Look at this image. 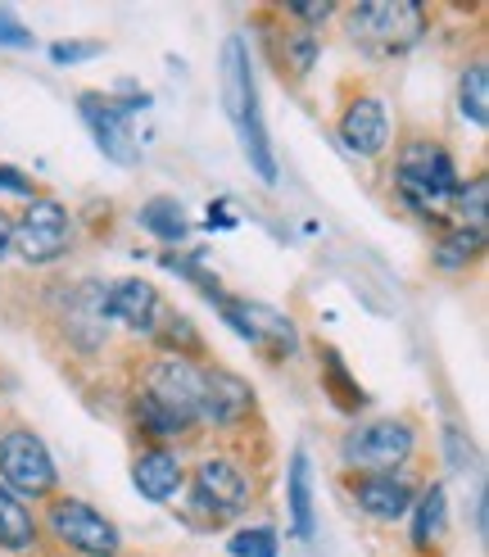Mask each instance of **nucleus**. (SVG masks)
I'll list each match as a JSON object with an SVG mask.
<instances>
[{"mask_svg":"<svg viewBox=\"0 0 489 557\" xmlns=\"http://www.w3.org/2000/svg\"><path fill=\"white\" fill-rule=\"evenodd\" d=\"M394 195L408 213H417L426 222H444L453 213V195L462 186L457 163L440 141H403L394 154Z\"/></svg>","mask_w":489,"mask_h":557,"instance_id":"obj_1","label":"nucleus"},{"mask_svg":"<svg viewBox=\"0 0 489 557\" xmlns=\"http://www.w3.org/2000/svg\"><path fill=\"white\" fill-rule=\"evenodd\" d=\"M223 104H227V119L240 136V150L250 159V169L267 186H277V154H272V141H267V123L259 109V82H254L244 37H227V46H223Z\"/></svg>","mask_w":489,"mask_h":557,"instance_id":"obj_2","label":"nucleus"},{"mask_svg":"<svg viewBox=\"0 0 489 557\" xmlns=\"http://www.w3.org/2000/svg\"><path fill=\"white\" fill-rule=\"evenodd\" d=\"M344 23H349V37L376 54H403L426 33V14L413 0H367V5H353Z\"/></svg>","mask_w":489,"mask_h":557,"instance_id":"obj_3","label":"nucleus"},{"mask_svg":"<svg viewBox=\"0 0 489 557\" xmlns=\"http://www.w3.org/2000/svg\"><path fill=\"white\" fill-rule=\"evenodd\" d=\"M250 508V476L231 458H204L190 476V512L204 525H227Z\"/></svg>","mask_w":489,"mask_h":557,"instance_id":"obj_4","label":"nucleus"},{"mask_svg":"<svg viewBox=\"0 0 489 557\" xmlns=\"http://www.w3.org/2000/svg\"><path fill=\"white\" fill-rule=\"evenodd\" d=\"M68 249H73L68 209L60 200H50V195H33V205L14 222V255L33 268H46V263H60Z\"/></svg>","mask_w":489,"mask_h":557,"instance_id":"obj_5","label":"nucleus"},{"mask_svg":"<svg viewBox=\"0 0 489 557\" xmlns=\"http://www.w3.org/2000/svg\"><path fill=\"white\" fill-rule=\"evenodd\" d=\"M54 481H60V471H54V458L37 431L14 426L0 435V485L14 490L27 504V498L54 494Z\"/></svg>","mask_w":489,"mask_h":557,"instance_id":"obj_6","label":"nucleus"},{"mask_svg":"<svg viewBox=\"0 0 489 557\" xmlns=\"http://www.w3.org/2000/svg\"><path fill=\"white\" fill-rule=\"evenodd\" d=\"M46 525H50V535L77 557H118L123 553L118 525L104 512H96L91 504H82V498H54L46 512Z\"/></svg>","mask_w":489,"mask_h":557,"instance_id":"obj_7","label":"nucleus"},{"mask_svg":"<svg viewBox=\"0 0 489 557\" xmlns=\"http://www.w3.org/2000/svg\"><path fill=\"white\" fill-rule=\"evenodd\" d=\"M417 449V435L403 417H386V422H367L353 426L340 440V458L353 471H399Z\"/></svg>","mask_w":489,"mask_h":557,"instance_id":"obj_8","label":"nucleus"},{"mask_svg":"<svg viewBox=\"0 0 489 557\" xmlns=\"http://www.w3.org/2000/svg\"><path fill=\"white\" fill-rule=\"evenodd\" d=\"M209 299L223 309L227 326L236 331L240 341H250L254 349H263L267 358H290L299 336H294V322L277 309H267V304H250V299H227L223 290H209Z\"/></svg>","mask_w":489,"mask_h":557,"instance_id":"obj_9","label":"nucleus"},{"mask_svg":"<svg viewBox=\"0 0 489 557\" xmlns=\"http://www.w3.org/2000/svg\"><path fill=\"white\" fill-rule=\"evenodd\" d=\"M77 109L87 119L91 136L104 159L114 163H136V141H131V114L146 109V96L141 100H114V96H100V91H82L77 96Z\"/></svg>","mask_w":489,"mask_h":557,"instance_id":"obj_10","label":"nucleus"},{"mask_svg":"<svg viewBox=\"0 0 489 557\" xmlns=\"http://www.w3.org/2000/svg\"><path fill=\"white\" fill-rule=\"evenodd\" d=\"M141 395L154 399L159 408H168L177 422H186V426L200 422V368L190 363V358L163 354L159 363H150Z\"/></svg>","mask_w":489,"mask_h":557,"instance_id":"obj_11","label":"nucleus"},{"mask_svg":"<svg viewBox=\"0 0 489 557\" xmlns=\"http://www.w3.org/2000/svg\"><path fill=\"white\" fill-rule=\"evenodd\" d=\"M349 494H353V504H359V512H367L372 521H399L413 508L417 485L408 471H353Z\"/></svg>","mask_w":489,"mask_h":557,"instance_id":"obj_12","label":"nucleus"},{"mask_svg":"<svg viewBox=\"0 0 489 557\" xmlns=\"http://www.w3.org/2000/svg\"><path fill=\"white\" fill-rule=\"evenodd\" d=\"M254 412V389L244 376L227 368H200V422L209 426H240Z\"/></svg>","mask_w":489,"mask_h":557,"instance_id":"obj_13","label":"nucleus"},{"mask_svg":"<svg viewBox=\"0 0 489 557\" xmlns=\"http://www.w3.org/2000/svg\"><path fill=\"white\" fill-rule=\"evenodd\" d=\"M100 309H104V318L123 322L127 331H146V336H154V326L163 318V299L146 276H123V282L100 286Z\"/></svg>","mask_w":489,"mask_h":557,"instance_id":"obj_14","label":"nucleus"},{"mask_svg":"<svg viewBox=\"0 0 489 557\" xmlns=\"http://www.w3.org/2000/svg\"><path fill=\"white\" fill-rule=\"evenodd\" d=\"M336 132H340V141H344L349 154L376 159V154H386V146H390V114H386V104H380L376 96H359V100L344 104Z\"/></svg>","mask_w":489,"mask_h":557,"instance_id":"obj_15","label":"nucleus"},{"mask_svg":"<svg viewBox=\"0 0 489 557\" xmlns=\"http://www.w3.org/2000/svg\"><path fill=\"white\" fill-rule=\"evenodd\" d=\"M131 485L141 490L150 504H168V498L186 485V471H181L177 454H168V449H146L141 458L131 462Z\"/></svg>","mask_w":489,"mask_h":557,"instance_id":"obj_16","label":"nucleus"},{"mask_svg":"<svg viewBox=\"0 0 489 557\" xmlns=\"http://www.w3.org/2000/svg\"><path fill=\"white\" fill-rule=\"evenodd\" d=\"M286 504H290L294 540L313 544V535H317V517H313V467H309V454H304V449H294V454H290V471H286Z\"/></svg>","mask_w":489,"mask_h":557,"instance_id":"obj_17","label":"nucleus"},{"mask_svg":"<svg viewBox=\"0 0 489 557\" xmlns=\"http://www.w3.org/2000/svg\"><path fill=\"white\" fill-rule=\"evenodd\" d=\"M37 544V517L14 490L0 485V553H27Z\"/></svg>","mask_w":489,"mask_h":557,"instance_id":"obj_18","label":"nucleus"},{"mask_svg":"<svg viewBox=\"0 0 489 557\" xmlns=\"http://www.w3.org/2000/svg\"><path fill=\"white\" fill-rule=\"evenodd\" d=\"M413 544L417 548H435L444 540V525H449V494L444 485H426L417 498H413Z\"/></svg>","mask_w":489,"mask_h":557,"instance_id":"obj_19","label":"nucleus"},{"mask_svg":"<svg viewBox=\"0 0 489 557\" xmlns=\"http://www.w3.org/2000/svg\"><path fill=\"white\" fill-rule=\"evenodd\" d=\"M136 222L163 245H181L190 236V218H186L181 200H173V195H154V200H146L141 213H136Z\"/></svg>","mask_w":489,"mask_h":557,"instance_id":"obj_20","label":"nucleus"},{"mask_svg":"<svg viewBox=\"0 0 489 557\" xmlns=\"http://www.w3.org/2000/svg\"><path fill=\"white\" fill-rule=\"evenodd\" d=\"M457 114L467 119L472 127H485L489 123V69L476 60L462 69L457 77Z\"/></svg>","mask_w":489,"mask_h":557,"instance_id":"obj_21","label":"nucleus"},{"mask_svg":"<svg viewBox=\"0 0 489 557\" xmlns=\"http://www.w3.org/2000/svg\"><path fill=\"white\" fill-rule=\"evenodd\" d=\"M480 249H485V232H472V227H453L444 232V240L435 245V268H444V272H462L467 263L480 259Z\"/></svg>","mask_w":489,"mask_h":557,"instance_id":"obj_22","label":"nucleus"},{"mask_svg":"<svg viewBox=\"0 0 489 557\" xmlns=\"http://www.w3.org/2000/svg\"><path fill=\"white\" fill-rule=\"evenodd\" d=\"M322 385L331 389V399H336L340 412H359V408L367 404L363 385L344 372V363H340V354H336V349H322Z\"/></svg>","mask_w":489,"mask_h":557,"instance_id":"obj_23","label":"nucleus"},{"mask_svg":"<svg viewBox=\"0 0 489 557\" xmlns=\"http://www.w3.org/2000/svg\"><path fill=\"white\" fill-rule=\"evenodd\" d=\"M131 412H136V426H141L150 440H177V435H186V431H190L186 422H177V417H173L168 408H159V404H154V399H146V395H136Z\"/></svg>","mask_w":489,"mask_h":557,"instance_id":"obj_24","label":"nucleus"},{"mask_svg":"<svg viewBox=\"0 0 489 557\" xmlns=\"http://www.w3.org/2000/svg\"><path fill=\"white\" fill-rule=\"evenodd\" d=\"M485 200H489V182L485 177H472L467 186H457V195H453V213L462 218L457 227L485 232Z\"/></svg>","mask_w":489,"mask_h":557,"instance_id":"obj_25","label":"nucleus"},{"mask_svg":"<svg viewBox=\"0 0 489 557\" xmlns=\"http://www.w3.org/2000/svg\"><path fill=\"white\" fill-rule=\"evenodd\" d=\"M281 50H286V69L294 77H304L313 69V60H317V33H309V27H286Z\"/></svg>","mask_w":489,"mask_h":557,"instance_id":"obj_26","label":"nucleus"},{"mask_svg":"<svg viewBox=\"0 0 489 557\" xmlns=\"http://www.w3.org/2000/svg\"><path fill=\"white\" fill-rule=\"evenodd\" d=\"M231 557H277V531L272 525H244L231 535Z\"/></svg>","mask_w":489,"mask_h":557,"instance_id":"obj_27","label":"nucleus"},{"mask_svg":"<svg viewBox=\"0 0 489 557\" xmlns=\"http://www.w3.org/2000/svg\"><path fill=\"white\" fill-rule=\"evenodd\" d=\"M100 41H54L50 46V60L54 64H82V60H96Z\"/></svg>","mask_w":489,"mask_h":557,"instance_id":"obj_28","label":"nucleus"},{"mask_svg":"<svg viewBox=\"0 0 489 557\" xmlns=\"http://www.w3.org/2000/svg\"><path fill=\"white\" fill-rule=\"evenodd\" d=\"M0 46H14V50H23V46H33V33L10 14V10H0Z\"/></svg>","mask_w":489,"mask_h":557,"instance_id":"obj_29","label":"nucleus"},{"mask_svg":"<svg viewBox=\"0 0 489 557\" xmlns=\"http://www.w3.org/2000/svg\"><path fill=\"white\" fill-rule=\"evenodd\" d=\"M331 14H336L331 5H286V18H299V23H309V33H313L317 23H326V18H331Z\"/></svg>","mask_w":489,"mask_h":557,"instance_id":"obj_30","label":"nucleus"},{"mask_svg":"<svg viewBox=\"0 0 489 557\" xmlns=\"http://www.w3.org/2000/svg\"><path fill=\"white\" fill-rule=\"evenodd\" d=\"M0 190H14V195H37V186L27 182L18 169H5V163H0Z\"/></svg>","mask_w":489,"mask_h":557,"instance_id":"obj_31","label":"nucleus"},{"mask_svg":"<svg viewBox=\"0 0 489 557\" xmlns=\"http://www.w3.org/2000/svg\"><path fill=\"white\" fill-rule=\"evenodd\" d=\"M14 255V222H10V213L0 209V263H5Z\"/></svg>","mask_w":489,"mask_h":557,"instance_id":"obj_32","label":"nucleus"},{"mask_svg":"<svg viewBox=\"0 0 489 557\" xmlns=\"http://www.w3.org/2000/svg\"><path fill=\"white\" fill-rule=\"evenodd\" d=\"M449 454H453V467H457V471L467 467V458H472V449H462V435H457V431H449Z\"/></svg>","mask_w":489,"mask_h":557,"instance_id":"obj_33","label":"nucleus"}]
</instances>
